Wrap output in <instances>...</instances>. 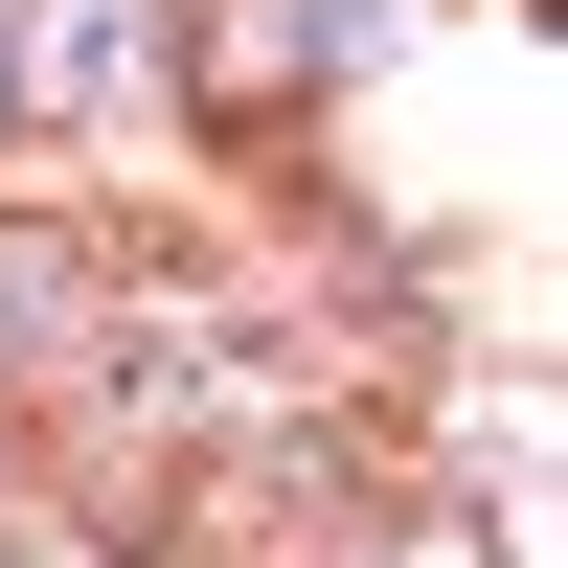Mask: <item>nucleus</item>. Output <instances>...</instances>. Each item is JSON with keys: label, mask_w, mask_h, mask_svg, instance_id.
<instances>
[{"label": "nucleus", "mask_w": 568, "mask_h": 568, "mask_svg": "<svg viewBox=\"0 0 568 568\" xmlns=\"http://www.w3.org/2000/svg\"><path fill=\"white\" fill-rule=\"evenodd\" d=\"M0 114H23V45H0Z\"/></svg>", "instance_id": "f03ea898"}, {"label": "nucleus", "mask_w": 568, "mask_h": 568, "mask_svg": "<svg viewBox=\"0 0 568 568\" xmlns=\"http://www.w3.org/2000/svg\"><path fill=\"white\" fill-rule=\"evenodd\" d=\"M0 45H23V114H114V91L160 69V0H23Z\"/></svg>", "instance_id": "f257e3e1"}]
</instances>
